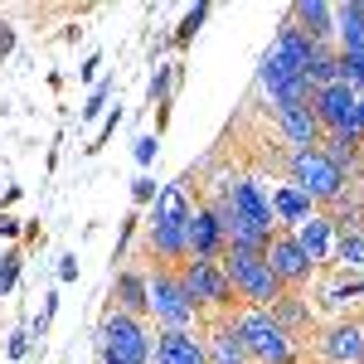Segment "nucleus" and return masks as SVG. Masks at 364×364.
Returning a JSON list of instances; mask_svg holds the SVG:
<instances>
[{"label":"nucleus","mask_w":364,"mask_h":364,"mask_svg":"<svg viewBox=\"0 0 364 364\" xmlns=\"http://www.w3.org/2000/svg\"><path fill=\"white\" fill-rule=\"evenodd\" d=\"M228 321H233V331H238V340H243L252 364H301V340L287 336L267 311L243 306L238 316H228Z\"/></svg>","instance_id":"1"},{"label":"nucleus","mask_w":364,"mask_h":364,"mask_svg":"<svg viewBox=\"0 0 364 364\" xmlns=\"http://www.w3.org/2000/svg\"><path fill=\"white\" fill-rule=\"evenodd\" d=\"M257 83H262V92H267V102L272 107H311V92L316 87L301 78V73H287L272 54H262V68H257Z\"/></svg>","instance_id":"7"},{"label":"nucleus","mask_w":364,"mask_h":364,"mask_svg":"<svg viewBox=\"0 0 364 364\" xmlns=\"http://www.w3.org/2000/svg\"><path fill=\"white\" fill-rule=\"evenodd\" d=\"M267 199H272L277 228H282V224H291V228H296V224H306L311 214H316V204H311V199L301 195L296 185H272V195H267Z\"/></svg>","instance_id":"20"},{"label":"nucleus","mask_w":364,"mask_h":364,"mask_svg":"<svg viewBox=\"0 0 364 364\" xmlns=\"http://www.w3.org/2000/svg\"><path fill=\"white\" fill-rule=\"evenodd\" d=\"M5 355H10V360H25V355H29V331H10V345H5Z\"/></svg>","instance_id":"30"},{"label":"nucleus","mask_w":364,"mask_h":364,"mask_svg":"<svg viewBox=\"0 0 364 364\" xmlns=\"http://www.w3.org/2000/svg\"><path fill=\"white\" fill-rule=\"evenodd\" d=\"M277 132L287 136L291 151H316V146L326 141V132H321V122H316L311 107H282L277 112Z\"/></svg>","instance_id":"14"},{"label":"nucleus","mask_w":364,"mask_h":364,"mask_svg":"<svg viewBox=\"0 0 364 364\" xmlns=\"http://www.w3.org/2000/svg\"><path fill=\"white\" fill-rule=\"evenodd\" d=\"M219 267H224L233 296L252 311H272V301H282V291H287L277 272L267 267V252H224Z\"/></svg>","instance_id":"2"},{"label":"nucleus","mask_w":364,"mask_h":364,"mask_svg":"<svg viewBox=\"0 0 364 364\" xmlns=\"http://www.w3.org/2000/svg\"><path fill=\"white\" fill-rule=\"evenodd\" d=\"M20 233V219H10V214H0V238H15Z\"/></svg>","instance_id":"35"},{"label":"nucleus","mask_w":364,"mask_h":364,"mask_svg":"<svg viewBox=\"0 0 364 364\" xmlns=\"http://www.w3.org/2000/svg\"><path fill=\"white\" fill-rule=\"evenodd\" d=\"M117 122H122V112H107V122H102V136H97V146H102V141H107V136L117 132ZM97 146H92V151H97Z\"/></svg>","instance_id":"34"},{"label":"nucleus","mask_w":364,"mask_h":364,"mask_svg":"<svg viewBox=\"0 0 364 364\" xmlns=\"http://www.w3.org/2000/svg\"><path fill=\"white\" fill-rule=\"evenodd\" d=\"M97 68H102V58H97V54H87V58H83V68H78V73H83L87 83H92V78H97Z\"/></svg>","instance_id":"33"},{"label":"nucleus","mask_w":364,"mask_h":364,"mask_svg":"<svg viewBox=\"0 0 364 364\" xmlns=\"http://www.w3.org/2000/svg\"><path fill=\"white\" fill-rule=\"evenodd\" d=\"M209 20V5H195L190 15H185V25H180V34H175V44H190V34H195L199 25Z\"/></svg>","instance_id":"26"},{"label":"nucleus","mask_w":364,"mask_h":364,"mask_svg":"<svg viewBox=\"0 0 364 364\" xmlns=\"http://www.w3.org/2000/svg\"><path fill=\"white\" fill-rule=\"evenodd\" d=\"M190 214H195V204L185 199L180 185H166V190L156 195V209H151V219H161V224H185Z\"/></svg>","instance_id":"22"},{"label":"nucleus","mask_w":364,"mask_h":364,"mask_svg":"<svg viewBox=\"0 0 364 364\" xmlns=\"http://www.w3.org/2000/svg\"><path fill=\"white\" fill-rule=\"evenodd\" d=\"M107 92H112V83H97V87H92V97H87V107H83V117H87V122H92V117H97L102 107H107Z\"/></svg>","instance_id":"29"},{"label":"nucleus","mask_w":364,"mask_h":364,"mask_svg":"<svg viewBox=\"0 0 364 364\" xmlns=\"http://www.w3.org/2000/svg\"><path fill=\"white\" fill-rule=\"evenodd\" d=\"M146 291H151V321H156V331H195L199 311L195 301L185 296V287H180V272L175 267H151L146 272Z\"/></svg>","instance_id":"4"},{"label":"nucleus","mask_w":364,"mask_h":364,"mask_svg":"<svg viewBox=\"0 0 364 364\" xmlns=\"http://www.w3.org/2000/svg\"><path fill=\"white\" fill-rule=\"evenodd\" d=\"M15 277H20V252H5L0 257V296L15 287Z\"/></svg>","instance_id":"27"},{"label":"nucleus","mask_w":364,"mask_h":364,"mask_svg":"<svg viewBox=\"0 0 364 364\" xmlns=\"http://www.w3.org/2000/svg\"><path fill=\"white\" fill-rule=\"evenodd\" d=\"M360 112H364V97H360Z\"/></svg>","instance_id":"38"},{"label":"nucleus","mask_w":364,"mask_h":364,"mask_svg":"<svg viewBox=\"0 0 364 364\" xmlns=\"http://www.w3.org/2000/svg\"><path fill=\"white\" fill-rule=\"evenodd\" d=\"M185 248H190V257H199V262H219L228 248L224 238V224H219V214H214V204H195V214H190V224H185ZM185 257V262H190Z\"/></svg>","instance_id":"9"},{"label":"nucleus","mask_w":364,"mask_h":364,"mask_svg":"<svg viewBox=\"0 0 364 364\" xmlns=\"http://www.w3.org/2000/svg\"><path fill=\"white\" fill-rule=\"evenodd\" d=\"M316 350L326 364H364V326L360 321H336L331 331H321Z\"/></svg>","instance_id":"11"},{"label":"nucleus","mask_w":364,"mask_h":364,"mask_svg":"<svg viewBox=\"0 0 364 364\" xmlns=\"http://www.w3.org/2000/svg\"><path fill=\"white\" fill-rule=\"evenodd\" d=\"M291 238H296V248L306 252L316 267H321V262H326V257L336 252V224H331V219H326L321 209L311 214L306 224H296V228H291Z\"/></svg>","instance_id":"16"},{"label":"nucleus","mask_w":364,"mask_h":364,"mask_svg":"<svg viewBox=\"0 0 364 364\" xmlns=\"http://www.w3.org/2000/svg\"><path fill=\"white\" fill-rule=\"evenodd\" d=\"M151 364H204V336L199 331H156Z\"/></svg>","instance_id":"12"},{"label":"nucleus","mask_w":364,"mask_h":364,"mask_svg":"<svg viewBox=\"0 0 364 364\" xmlns=\"http://www.w3.org/2000/svg\"><path fill=\"white\" fill-rule=\"evenodd\" d=\"M151 156H156V136H141L136 141V161H141V166H151Z\"/></svg>","instance_id":"32"},{"label":"nucleus","mask_w":364,"mask_h":364,"mask_svg":"<svg viewBox=\"0 0 364 364\" xmlns=\"http://www.w3.org/2000/svg\"><path fill=\"white\" fill-rule=\"evenodd\" d=\"M175 272H180V287H185V296L195 301V311H219V316H224V311L233 306V287H228L219 262L190 257V262H180Z\"/></svg>","instance_id":"6"},{"label":"nucleus","mask_w":364,"mask_h":364,"mask_svg":"<svg viewBox=\"0 0 364 364\" xmlns=\"http://www.w3.org/2000/svg\"><path fill=\"white\" fill-rule=\"evenodd\" d=\"M326 49H331V44H316V39H311V34H301V29L291 25V15H287V20L277 25V39H272V49H267V54L277 58L287 73H301V78H306L311 63L326 54Z\"/></svg>","instance_id":"8"},{"label":"nucleus","mask_w":364,"mask_h":364,"mask_svg":"<svg viewBox=\"0 0 364 364\" xmlns=\"http://www.w3.org/2000/svg\"><path fill=\"white\" fill-rule=\"evenodd\" d=\"M267 316L277 321L287 336H306V331H311V301L301 296V291H282V301H272Z\"/></svg>","instance_id":"21"},{"label":"nucleus","mask_w":364,"mask_h":364,"mask_svg":"<svg viewBox=\"0 0 364 364\" xmlns=\"http://www.w3.org/2000/svg\"><path fill=\"white\" fill-rule=\"evenodd\" d=\"M204 364H252L228 316H219V326H214V331L204 336Z\"/></svg>","instance_id":"18"},{"label":"nucleus","mask_w":364,"mask_h":364,"mask_svg":"<svg viewBox=\"0 0 364 364\" xmlns=\"http://www.w3.org/2000/svg\"><path fill=\"white\" fill-rule=\"evenodd\" d=\"M267 267L277 272V282L287 291H296V287H306V282L316 277V262L296 248L291 233H272V243H267Z\"/></svg>","instance_id":"10"},{"label":"nucleus","mask_w":364,"mask_h":364,"mask_svg":"<svg viewBox=\"0 0 364 364\" xmlns=\"http://www.w3.org/2000/svg\"><path fill=\"white\" fill-rule=\"evenodd\" d=\"M97 355H112L122 364H151V331L146 321L127 311H107L97 326Z\"/></svg>","instance_id":"5"},{"label":"nucleus","mask_w":364,"mask_h":364,"mask_svg":"<svg viewBox=\"0 0 364 364\" xmlns=\"http://www.w3.org/2000/svg\"><path fill=\"white\" fill-rule=\"evenodd\" d=\"M58 277H63V282L78 277V257H73V252H63V257H58Z\"/></svg>","instance_id":"31"},{"label":"nucleus","mask_w":364,"mask_h":364,"mask_svg":"<svg viewBox=\"0 0 364 364\" xmlns=\"http://www.w3.org/2000/svg\"><path fill=\"white\" fill-rule=\"evenodd\" d=\"M10 49H15V29L0 25V54H10Z\"/></svg>","instance_id":"36"},{"label":"nucleus","mask_w":364,"mask_h":364,"mask_svg":"<svg viewBox=\"0 0 364 364\" xmlns=\"http://www.w3.org/2000/svg\"><path fill=\"white\" fill-rule=\"evenodd\" d=\"M360 199H364V166H360Z\"/></svg>","instance_id":"37"},{"label":"nucleus","mask_w":364,"mask_h":364,"mask_svg":"<svg viewBox=\"0 0 364 364\" xmlns=\"http://www.w3.org/2000/svg\"><path fill=\"white\" fill-rule=\"evenodd\" d=\"M287 185H296L316 209H326L336 195L350 190V175L316 146V151H287Z\"/></svg>","instance_id":"3"},{"label":"nucleus","mask_w":364,"mask_h":364,"mask_svg":"<svg viewBox=\"0 0 364 364\" xmlns=\"http://www.w3.org/2000/svg\"><path fill=\"white\" fill-rule=\"evenodd\" d=\"M112 311H127V316H136L146 321V311H151V291H146V272L141 267H122L112 282Z\"/></svg>","instance_id":"17"},{"label":"nucleus","mask_w":364,"mask_h":364,"mask_svg":"<svg viewBox=\"0 0 364 364\" xmlns=\"http://www.w3.org/2000/svg\"><path fill=\"white\" fill-rule=\"evenodd\" d=\"M156 195H161V185H156L151 175H136V180H132V199H136V204H156Z\"/></svg>","instance_id":"28"},{"label":"nucleus","mask_w":364,"mask_h":364,"mask_svg":"<svg viewBox=\"0 0 364 364\" xmlns=\"http://www.w3.org/2000/svg\"><path fill=\"white\" fill-rule=\"evenodd\" d=\"M336 257L345 267H364V228H336Z\"/></svg>","instance_id":"24"},{"label":"nucleus","mask_w":364,"mask_h":364,"mask_svg":"<svg viewBox=\"0 0 364 364\" xmlns=\"http://www.w3.org/2000/svg\"><path fill=\"white\" fill-rule=\"evenodd\" d=\"M180 83V63H170V68H161L156 78H151V102H170V87Z\"/></svg>","instance_id":"25"},{"label":"nucleus","mask_w":364,"mask_h":364,"mask_svg":"<svg viewBox=\"0 0 364 364\" xmlns=\"http://www.w3.org/2000/svg\"><path fill=\"white\" fill-rule=\"evenodd\" d=\"M321 151L336 161L345 175H360V166H364V141H355V136H326L321 141Z\"/></svg>","instance_id":"23"},{"label":"nucleus","mask_w":364,"mask_h":364,"mask_svg":"<svg viewBox=\"0 0 364 364\" xmlns=\"http://www.w3.org/2000/svg\"><path fill=\"white\" fill-rule=\"evenodd\" d=\"M287 15H291V25L301 29V34H311L316 44H331V39H336V5H326V0H296Z\"/></svg>","instance_id":"15"},{"label":"nucleus","mask_w":364,"mask_h":364,"mask_svg":"<svg viewBox=\"0 0 364 364\" xmlns=\"http://www.w3.org/2000/svg\"><path fill=\"white\" fill-rule=\"evenodd\" d=\"M336 54L345 58H364V0H350V5H336Z\"/></svg>","instance_id":"19"},{"label":"nucleus","mask_w":364,"mask_h":364,"mask_svg":"<svg viewBox=\"0 0 364 364\" xmlns=\"http://www.w3.org/2000/svg\"><path fill=\"white\" fill-rule=\"evenodd\" d=\"M190 224V219H185ZM185 224H161V219H151L146 224V252L161 262V267H180L190 248H185Z\"/></svg>","instance_id":"13"}]
</instances>
